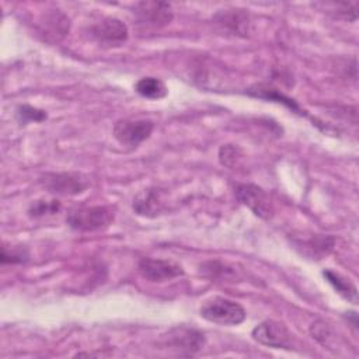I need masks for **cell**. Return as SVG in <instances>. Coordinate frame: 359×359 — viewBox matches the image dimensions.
I'll use <instances>...</instances> for the list:
<instances>
[{"label":"cell","mask_w":359,"mask_h":359,"mask_svg":"<svg viewBox=\"0 0 359 359\" xmlns=\"http://www.w3.org/2000/svg\"><path fill=\"white\" fill-rule=\"evenodd\" d=\"M115 217V209L107 205L81 206L69 210L66 223L77 231H98L107 229Z\"/></svg>","instance_id":"6da1fadb"},{"label":"cell","mask_w":359,"mask_h":359,"mask_svg":"<svg viewBox=\"0 0 359 359\" xmlns=\"http://www.w3.org/2000/svg\"><path fill=\"white\" fill-rule=\"evenodd\" d=\"M201 317L219 325H238L245 320V310L234 300L212 297L202 303Z\"/></svg>","instance_id":"7a4b0ae2"},{"label":"cell","mask_w":359,"mask_h":359,"mask_svg":"<svg viewBox=\"0 0 359 359\" xmlns=\"http://www.w3.org/2000/svg\"><path fill=\"white\" fill-rule=\"evenodd\" d=\"M251 337L261 345L276 348V349H292L293 334L286 324L276 320H265L259 323L252 331Z\"/></svg>","instance_id":"3957f363"},{"label":"cell","mask_w":359,"mask_h":359,"mask_svg":"<svg viewBox=\"0 0 359 359\" xmlns=\"http://www.w3.org/2000/svg\"><path fill=\"white\" fill-rule=\"evenodd\" d=\"M234 195L240 203L247 206L255 216L271 219L273 216V203L266 191L254 184H237Z\"/></svg>","instance_id":"277c9868"},{"label":"cell","mask_w":359,"mask_h":359,"mask_svg":"<svg viewBox=\"0 0 359 359\" xmlns=\"http://www.w3.org/2000/svg\"><path fill=\"white\" fill-rule=\"evenodd\" d=\"M154 122L150 119H119L114 125V137L125 146L136 147L150 137Z\"/></svg>","instance_id":"5b68a950"},{"label":"cell","mask_w":359,"mask_h":359,"mask_svg":"<svg viewBox=\"0 0 359 359\" xmlns=\"http://www.w3.org/2000/svg\"><path fill=\"white\" fill-rule=\"evenodd\" d=\"M91 38L102 46H121L126 42L129 31L125 22L115 17H105L90 27Z\"/></svg>","instance_id":"8992f818"},{"label":"cell","mask_w":359,"mask_h":359,"mask_svg":"<svg viewBox=\"0 0 359 359\" xmlns=\"http://www.w3.org/2000/svg\"><path fill=\"white\" fill-rule=\"evenodd\" d=\"M45 189L57 195H79L88 188V182L77 172H48L41 177Z\"/></svg>","instance_id":"52a82bcc"},{"label":"cell","mask_w":359,"mask_h":359,"mask_svg":"<svg viewBox=\"0 0 359 359\" xmlns=\"http://www.w3.org/2000/svg\"><path fill=\"white\" fill-rule=\"evenodd\" d=\"M137 271L142 278L150 282H165L184 275V269L180 264L150 257H144L137 262Z\"/></svg>","instance_id":"ba28073f"},{"label":"cell","mask_w":359,"mask_h":359,"mask_svg":"<svg viewBox=\"0 0 359 359\" xmlns=\"http://www.w3.org/2000/svg\"><path fill=\"white\" fill-rule=\"evenodd\" d=\"M133 14L140 24L151 28H163L172 21V8L164 1H140L133 7Z\"/></svg>","instance_id":"9c48e42d"},{"label":"cell","mask_w":359,"mask_h":359,"mask_svg":"<svg viewBox=\"0 0 359 359\" xmlns=\"http://www.w3.org/2000/svg\"><path fill=\"white\" fill-rule=\"evenodd\" d=\"M165 345L181 356H192L205 345V337L192 328H174L168 332Z\"/></svg>","instance_id":"30bf717a"},{"label":"cell","mask_w":359,"mask_h":359,"mask_svg":"<svg viewBox=\"0 0 359 359\" xmlns=\"http://www.w3.org/2000/svg\"><path fill=\"white\" fill-rule=\"evenodd\" d=\"M294 244L302 255L310 259H321L332 251L335 238L324 234H311L309 238L294 240Z\"/></svg>","instance_id":"8fae6325"},{"label":"cell","mask_w":359,"mask_h":359,"mask_svg":"<svg viewBox=\"0 0 359 359\" xmlns=\"http://www.w3.org/2000/svg\"><path fill=\"white\" fill-rule=\"evenodd\" d=\"M133 209L137 215L154 217L164 209L163 194L157 188H146L140 191L133 199Z\"/></svg>","instance_id":"7c38bea8"},{"label":"cell","mask_w":359,"mask_h":359,"mask_svg":"<svg viewBox=\"0 0 359 359\" xmlns=\"http://www.w3.org/2000/svg\"><path fill=\"white\" fill-rule=\"evenodd\" d=\"M216 20L220 25L226 27L227 29L245 35L250 27V15L244 10H226L224 13H219Z\"/></svg>","instance_id":"4fadbf2b"},{"label":"cell","mask_w":359,"mask_h":359,"mask_svg":"<svg viewBox=\"0 0 359 359\" xmlns=\"http://www.w3.org/2000/svg\"><path fill=\"white\" fill-rule=\"evenodd\" d=\"M324 278L328 280V283L348 302H351L352 304H358V289L356 286L346 278H344L342 275L327 269L323 272Z\"/></svg>","instance_id":"5bb4252c"},{"label":"cell","mask_w":359,"mask_h":359,"mask_svg":"<svg viewBox=\"0 0 359 359\" xmlns=\"http://www.w3.org/2000/svg\"><path fill=\"white\" fill-rule=\"evenodd\" d=\"M135 90L139 95L149 98V100H160L164 98L168 93L167 86L157 77H142L136 81Z\"/></svg>","instance_id":"9a60e30c"},{"label":"cell","mask_w":359,"mask_h":359,"mask_svg":"<svg viewBox=\"0 0 359 359\" xmlns=\"http://www.w3.org/2000/svg\"><path fill=\"white\" fill-rule=\"evenodd\" d=\"M248 94L252 95V97H257V98H264V100H269V101H276V102L285 104L293 112L304 115V112H302L300 107L293 100H290L289 97L283 95L282 93H279V91H276L273 88H269V87H265V86H255L254 88L248 90Z\"/></svg>","instance_id":"2e32d148"},{"label":"cell","mask_w":359,"mask_h":359,"mask_svg":"<svg viewBox=\"0 0 359 359\" xmlns=\"http://www.w3.org/2000/svg\"><path fill=\"white\" fill-rule=\"evenodd\" d=\"M60 209V202L59 201H45V199H38L31 203L28 208V215L34 219L36 217H43L48 215H55Z\"/></svg>","instance_id":"e0dca14e"},{"label":"cell","mask_w":359,"mask_h":359,"mask_svg":"<svg viewBox=\"0 0 359 359\" xmlns=\"http://www.w3.org/2000/svg\"><path fill=\"white\" fill-rule=\"evenodd\" d=\"M29 258V252L24 247H1V254H0V262L3 265L6 264H24Z\"/></svg>","instance_id":"ac0fdd59"},{"label":"cell","mask_w":359,"mask_h":359,"mask_svg":"<svg viewBox=\"0 0 359 359\" xmlns=\"http://www.w3.org/2000/svg\"><path fill=\"white\" fill-rule=\"evenodd\" d=\"M310 332L313 335V338H316L321 345L330 348L331 346V341H334V334L330 328V325L325 321H316L313 323V325L310 327Z\"/></svg>","instance_id":"d6986e66"},{"label":"cell","mask_w":359,"mask_h":359,"mask_svg":"<svg viewBox=\"0 0 359 359\" xmlns=\"http://www.w3.org/2000/svg\"><path fill=\"white\" fill-rule=\"evenodd\" d=\"M46 112L43 109L31 107V105H20L17 108V118L20 122L27 123V122H42L46 119Z\"/></svg>","instance_id":"ffe728a7"},{"label":"cell","mask_w":359,"mask_h":359,"mask_svg":"<svg viewBox=\"0 0 359 359\" xmlns=\"http://www.w3.org/2000/svg\"><path fill=\"white\" fill-rule=\"evenodd\" d=\"M219 158L223 165L234 168L236 165H238V161L241 160V150L234 144L222 146L219 151Z\"/></svg>","instance_id":"44dd1931"},{"label":"cell","mask_w":359,"mask_h":359,"mask_svg":"<svg viewBox=\"0 0 359 359\" xmlns=\"http://www.w3.org/2000/svg\"><path fill=\"white\" fill-rule=\"evenodd\" d=\"M328 7H332V13L338 18H345L348 21H355L358 17V1L352 3H330L327 4Z\"/></svg>","instance_id":"7402d4cb"}]
</instances>
